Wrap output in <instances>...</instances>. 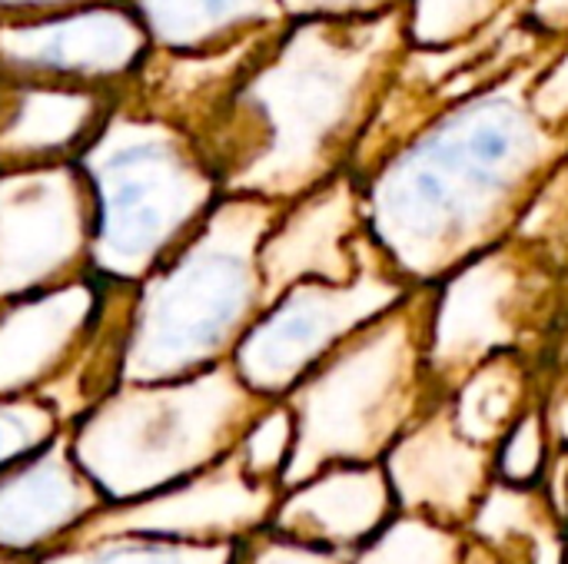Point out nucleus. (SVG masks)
<instances>
[{"label": "nucleus", "instance_id": "cd10ccee", "mask_svg": "<svg viewBox=\"0 0 568 564\" xmlns=\"http://www.w3.org/2000/svg\"><path fill=\"white\" fill-rule=\"evenodd\" d=\"M406 0H283L290 20L296 17H373L403 10Z\"/></svg>", "mask_w": 568, "mask_h": 564}, {"label": "nucleus", "instance_id": "5701e85b", "mask_svg": "<svg viewBox=\"0 0 568 564\" xmlns=\"http://www.w3.org/2000/svg\"><path fill=\"white\" fill-rule=\"evenodd\" d=\"M293 439H296V425H293V412L283 399H273L260 409V416L250 422V429L243 432L236 455L243 459V465L266 482L283 479L286 462L293 455ZM283 489V485H280Z\"/></svg>", "mask_w": 568, "mask_h": 564}, {"label": "nucleus", "instance_id": "2f4dec72", "mask_svg": "<svg viewBox=\"0 0 568 564\" xmlns=\"http://www.w3.org/2000/svg\"><path fill=\"white\" fill-rule=\"evenodd\" d=\"M7 86H10V80L0 73V106H3V100H7Z\"/></svg>", "mask_w": 568, "mask_h": 564}, {"label": "nucleus", "instance_id": "4be33fe9", "mask_svg": "<svg viewBox=\"0 0 568 564\" xmlns=\"http://www.w3.org/2000/svg\"><path fill=\"white\" fill-rule=\"evenodd\" d=\"M63 429L67 422L47 396L40 392L3 396L0 399V472L33 455L47 442H53Z\"/></svg>", "mask_w": 568, "mask_h": 564}, {"label": "nucleus", "instance_id": "9d476101", "mask_svg": "<svg viewBox=\"0 0 568 564\" xmlns=\"http://www.w3.org/2000/svg\"><path fill=\"white\" fill-rule=\"evenodd\" d=\"M153 50L126 0H90L27 20H0V73L27 83H70L126 93Z\"/></svg>", "mask_w": 568, "mask_h": 564}, {"label": "nucleus", "instance_id": "423d86ee", "mask_svg": "<svg viewBox=\"0 0 568 564\" xmlns=\"http://www.w3.org/2000/svg\"><path fill=\"white\" fill-rule=\"evenodd\" d=\"M266 402L223 362L183 379L120 382L67 422V439L106 505H120L236 452Z\"/></svg>", "mask_w": 568, "mask_h": 564}, {"label": "nucleus", "instance_id": "f3484780", "mask_svg": "<svg viewBox=\"0 0 568 564\" xmlns=\"http://www.w3.org/2000/svg\"><path fill=\"white\" fill-rule=\"evenodd\" d=\"M389 505L393 489L383 465H329L283 489L270 529L323 548H346L379 532Z\"/></svg>", "mask_w": 568, "mask_h": 564}, {"label": "nucleus", "instance_id": "39448f33", "mask_svg": "<svg viewBox=\"0 0 568 564\" xmlns=\"http://www.w3.org/2000/svg\"><path fill=\"white\" fill-rule=\"evenodd\" d=\"M439 396L426 359V286H416L290 389L296 439L280 485L379 462Z\"/></svg>", "mask_w": 568, "mask_h": 564}, {"label": "nucleus", "instance_id": "c85d7f7f", "mask_svg": "<svg viewBox=\"0 0 568 564\" xmlns=\"http://www.w3.org/2000/svg\"><path fill=\"white\" fill-rule=\"evenodd\" d=\"M523 23L532 27L549 43L568 37V0H529L523 10Z\"/></svg>", "mask_w": 568, "mask_h": 564}, {"label": "nucleus", "instance_id": "20e7f679", "mask_svg": "<svg viewBox=\"0 0 568 564\" xmlns=\"http://www.w3.org/2000/svg\"><path fill=\"white\" fill-rule=\"evenodd\" d=\"M93 196L90 273L140 283L223 196L200 140L126 93L77 153Z\"/></svg>", "mask_w": 568, "mask_h": 564}, {"label": "nucleus", "instance_id": "393cba45", "mask_svg": "<svg viewBox=\"0 0 568 564\" xmlns=\"http://www.w3.org/2000/svg\"><path fill=\"white\" fill-rule=\"evenodd\" d=\"M359 564H459V552L443 532L409 525L379 539Z\"/></svg>", "mask_w": 568, "mask_h": 564}, {"label": "nucleus", "instance_id": "bb28decb", "mask_svg": "<svg viewBox=\"0 0 568 564\" xmlns=\"http://www.w3.org/2000/svg\"><path fill=\"white\" fill-rule=\"evenodd\" d=\"M536 110L556 123V126H568V37L552 47V53L546 57L539 76H536Z\"/></svg>", "mask_w": 568, "mask_h": 564}, {"label": "nucleus", "instance_id": "f257e3e1", "mask_svg": "<svg viewBox=\"0 0 568 564\" xmlns=\"http://www.w3.org/2000/svg\"><path fill=\"white\" fill-rule=\"evenodd\" d=\"M552 50L446 100L413 133L353 170L366 236L409 286H433L466 259L519 236L568 156V126L536 110Z\"/></svg>", "mask_w": 568, "mask_h": 564}, {"label": "nucleus", "instance_id": "a878e982", "mask_svg": "<svg viewBox=\"0 0 568 564\" xmlns=\"http://www.w3.org/2000/svg\"><path fill=\"white\" fill-rule=\"evenodd\" d=\"M233 564H339L333 548L280 535L276 529H260L236 545Z\"/></svg>", "mask_w": 568, "mask_h": 564}, {"label": "nucleus", "instance_id": "6e6552de", "mask_svg": "<svg viewBox=\"0 0 568 564\" xmlns=\"http://www.w3.org/2000/svg\"><path fill=\"white\" fill-rule=\"evenodd\" d=\"M416 286L399 279L373 239H363L359 266L343 283L303 279L266 299L230 366L263 399H286L353 332L389 312Z\"/></svg>", "mask_w": 568, "mask_h": 564}, {"label": "nucleus", "instance_id": "1a4fd4ad", "mask_svg": "<svg viewBox=\"0 0 568 564\" xmlns=\"http://www.w3.org/2000/svg\"><path fill=\"white\" fill-rule=\"evenodd\" d=\"M93 196L77 160L0 166V302L90 273Z\"/></svg>", "mask_w": 568, "mask_h": 564}, {"label": "nucleus", "instance_id": "0eeeda50", "mask_svg": "<svg viewBox=\"0 0 568 564\" xmlns=\"http://www.w3.org/2000/svg\"><path fill=\"white\" fill-rule=\"evenodd\" d=\"M549 253L513 236L426 286V359L446 396L476 366L523 352L552 299Z\"/></svg>", "mask_w": 568, "mask_h": 564}, {"label": "nucleus", "instance_id": "7c9ffc66", "mask_svg": "<svg viewBox=\"0 0 568 564\" xmlns=\"http://www.w3.org/2000/svg\"><path fill=\"white\" fill-rule=\"evenodd\" d=\"M0 564H30V562H23V558H13V555L0 552Z\"/></svg>", "mask_w": 568, "mask_h": 564}, {"label": "nucleus", "instance_id": "6ab92c4d", "mask_svg": "<svg viewBox=\"0 0 568 564\" xmlns=\"http://www.w3.org/2000/svg\"><path fill=\"white\" fill-rule=\"evenodd\" d=\"M446 402L466 439L496 449V442L509 432V425L532 406L526 356L503 352L486 359L446 392Z\"/></svg>", "mask_w": 568, "mask_h": 564}, {"label": "nucleus", "instance_id": "b1692460", "mask_svg": "<svg viewBox=\"0 0 568 564\" xmlns=\"http://www.w3.org/2000/svg\"><path fill=\"white\" fill-rule=\"evenodd\" d=\"M546 462V422L536 406H529L509 432L493 449V465L509 485H532Z\"/></svg>", "mask_w": 568, "mask_h": 564}, {"label": "nucleus", "instance_id": "a211bd4d", "mask_svg": "<svg viewBox=\"0 0 568 564\" xmlns=\"http://www.w3.org/2000/svg\"><path fill=\"white\" fill-rule=\"evenodd\" d=\"M156 50H223L273 33L290 17L283 0H126Z\"/></svg>", "mask_w": 568, "mask_h": 564}, {"label": "nucleus", "instance_id": "dca6fc26", "mask_svg": "<svg viewBox=\"0 0 568 564\" xmlns=\"http://www.w3.org/2000/svg\"><path fill=\"white\" fill-rule=\"evenodd\" d=\"M120 96V90L10 80L0 106V166L77 160Z\"/></svg>", "mask_w": 568, "mask_h": 564}, {"label": "nucleus", "instance_id": "f8f14e48", "mask_svg": "<svg viewBox=\"0 0 568 564\" xmlns=\"http://www.w3.org/2000/svg\"><path fill=\"white\" fill-rule=\"evenodd\" d=\"M110 279L87 273L57 289L0 302V399L47 392L83 352Z\"/></svg>", "mask_w": 568, "mask_h": 564}, {"label": "nucleus", "instance_id": "aec40b11", "mask_svg": "<svg viewBox=\"0 0 568 564\" xmlns=\"http://www.w3.org/2000/svg\"><path fill=\"white\" fill-rule=\"evenodd\" d=\"M240 542H183L160 535H73L33 564H233Z\"/></svg>", "mask_w": 568, "mask_h": 564}, {"label": "nucleus", "instance_id": "4468645a", "mask_svg": "<svg viewBox=\"0 0 568 564\" xmlns=\"http://www.w3.org/2000/svg\"><path fill=\"white\" fill-rule=\"evenodd\" d=\"M103 492L73 459L67 429L0 472V552L37 562L73 539L100 509Z\"/></svg>", "mask_w": 568, "mask_h": 564}, {"label": "nucleus", "instance_id": "412c9836", "mask_svg": "<svg viewBox=\"0 0 568 564\" xmlns=\"http://www.w3.org/2000/svg\"><path fill=\"white\" fill-rule=\"evenodd\" d=\"M529 0H406L403 20L409 47H456L496 23L519 20Z\"/></svg>", "mask_w": 568, "mask_h": 564}, {"label": "nucleus", "instance_id": "7ed1b4c3", "mask_svg": "<svg viewBox=\"0 0 568 564\" xmlns=\"http://www.w3.org/2000/svg\"><path fill=\"white\" fill-rule=\"evenodd\" d=\"M280 203L223 193L206 219L126 293L123 382H163L206 372L266 306L263 239Z\"/></svg>", "mask_w": 568, "mask_h": 564}, {"label": "nucleus", "instance_id": "f03ea898", "mask_svg": "<svg viewBox=\"0 0 568 564\" xmlns=\"http://www.w3.org/2000/svg\"><path fill=\"white\" fill-rule=\"evenodd\" d=\"M406 47L403 10L296 17L273 30L196 133L223 193L283 206L353 170Z\"/></svg>", "mask_w": 568, "mask_h": 564}, {"label": "nucleus", "instance_id": "ddd939ff", "mask_svg": "<svg viewBox=\"0 0 568 564\" xmlns=\"http://www.w3.org/2000/svg\"><path fill=\"white\" fill-rule=\"evenodd\" d=\"M363 239L366 219L353 170L283 203L260 249L266 296L273 299L303 279H349L359 266Z\"/></svg>", "mask_w": 568, "mask_h": 564}, {"label": "nucleus", "instance_id": "9b49d317", "mask_svg": "<svg viewBox=\"0 0 568 564\" xmlns=\"http://www.w3.org/2000/svg\"><path fill=\"white\" fill-rule=\"evenodd\" d=\"M283 489L256 479L236 452L136 502L103 505L77 535H160L183 542H243L270 525Z\"/></svg>", "mask_w": 568, "mask_h": 564}, {"label": "nucleus", "instance_id": "2eb2a0df", "mask_svg": "<svg viewBox=\"0 0 568 564\" xmlns=\"http://www.w3.org/2000/svg\"><path fill=\"white\" fill-rule=\"evenodd\" d=\"M393 499L426 509H466L493 469V449L466 439L439 396L383 455Z\"/></svg>", "mask_w": 568, "mask_h": 564}, {"label": "nucleus", "instance_id": "c756f323", "mask_svg": "<svg viewBox=\"0 0 568 564\" xmlns=\"http://www.w3.org/2000/svg\"><path fill=\"white\" fill-rule=\"evenodd\" d=\"M77 3L90 0H0V20H27V17H43L53 10H67Z\"/></svg>", "mask_w": 568, "mask_h": 564}]
</instances>
